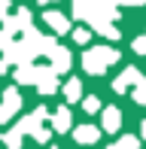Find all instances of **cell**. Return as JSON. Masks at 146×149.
Here are the masks:
<instances>
[{
	"label": "cell",
	"instance_id": "obj_5",
	"mask_svg": "<svg viewBox=\"0 0 146 149\" xmlns=\"http://www.w3.org/2000/svg\"><path fill=\"white\" fill-rule=\"evenodd\" d=\"M46 119H49V113H46V107H37V110L34 113H31V116H24L22 122H18V131H22V134H31V137H34V134L37 131H43V122Z\"/></svg>",
	"mask_w": 146,
	"mask_h": 149
},
{
	"label": "cell",
	"instance_id": "obj_7",
	"mask_svg": "<svg viewBox=\"0 0 146 149\" xmlns=\"http://www.w3.org/2000/svg\"><path fill=\"white\" fill-rule=\"evenodd\" d=\"M34 85H37L40 94H55V91H58V73L52 70V67H40Z\"/></svg>",
	"mask_w": 146,
	"mask_h": 149
},
{
	"label": "cell",
	"instance_id": "obj_1",
	"mask_svg": "<svg viewBox=\"0 0 146 149\" xmlns=\"http://www.w3.org/2000/svg\"><path fill=\"white\" fill-rule=\"evenodd\" d=\"M73 15L82 18L91 31H97L101 24H113L119 15V6L113 0H73Z\"/></svg>",
	"mask_w": 146,
	"mask_h": 149
},
{
	"label": "cell",
	"instance_id": "obj_26",
	"mask_svg": "<svg viewBox=\"0 0 146 149\" xmlns=\"http://www.w3.org/2000/svg\"><path fill=\"white\" fill-rule=\"evenodd\" d=\"M6 43H9V37H6V33L0 31V52H3V46H6Z\"/></svg>",
	"mask_w": 146,
	"mask_h": 149
},
{
	"label": "cell",
	"instance_id": "obj_17",
	"mask_svg": "<svg viewBox=\"0 0 146 149\" xmlns=\"http://www.w3.org/2000/svg\"><path fill=\"white\" fill-rule=\"evenodd\" d=\"M97 33H101V37H107V40H119V28H116V24H101Z\"/></svg>",
	"mask_w": 146,
	"mask_h": 149
},
{
	"label": "cell",
	"instance_id": "obj_11",
	"mask_svg": "<svg viewBox=\"0 0 146 149\" xmlns=\"http://www.w3.org/2000/svg\"><path fill=\"white\" fill-rule=\"evenodd\" d=\"M52 128H55L58 134H64V131H70V125H73V119H70V110L67 107H58L55 113H52Z\"/></svg>",
	"mask_w": 146,
	"mask_h": 149
},
{
	"label": "cell",
	"instance_id": "obj_16",
	"mask_svg": "<svg viewBox=\"0 0 146 149\" xmlns=\"http://www.w3.org/2000/svg\"><path fill=\"white\" fill-rule=\"evenodd\" d=\"M116 149H140V137H134V134H122V140L116 143Z\"/></svg>",
	"mask_w": 146,
	"mask_h": 149
},
{
	"label": "cell",
	"instance_id": "obj_8",
	"mask_svg": "<svg viewBox=\"0 0 146 149\" xmlns=\"http://www.w3.org/2000/svg\"><path fill=\"white\" fill-rule=\"evenodd\" d=\"M49 67L55 73H67L70 70V52L64 49V46H55V49L49 52Z\"/></svg>",
	"mask_w": 146,
	"mask_h": 149
},
{
	"label": "cell",
	"instance_id": "obj_25",
	"mask_svg": "<svg viewBox=\"0 0 146 149\" xmlns=\"http://www.w3.org/2000/svg\"><path fill=\"white\" fill-rule=\"evenodd\" d=\"M0 73H9V61H3V58H0Z\"/></svg>",
	"mask_w": 146,
	"mask_h": 149
},
{
	"label": "cell",
	"instance_id": "obj_10",
	"mask_svg": "<svg viewBox=\"0 0 146 149\" xmlns=\"http://www.w3.org/2000/svg\"><path fill=\"white\" fill-rule=\"evenodd\" d=\"M43 22L49 24L55 33H67V31H70V22H67V15H64V12H55V9L49 12V9H46V12H43Z\"/></svg>",
	"mask_w": 146,
	"mask_h": 149
},
{
	"label": "cell",
	"instance_id": "obj_24",
	"mask_svg": "<svg viewBox=\"0 0 146 149\" xmlns=\"http://www.w3.org/2000/svg\"><path fill=\"white\" fill-rule=\"evenodd\" d=\"M9 6H12V3H9V0H0V18H3V15H6V12H9Z\"/></svg>",
	"mask_w": 146,
	"mask_h": 149
},
{
	"label": "cell",
	"instance_id": "obj_14",
	"mask_svg": "<svg viewBox=\"0 0 146 149\" xmlns=\"http://www.w3.org/2000/svg\"><path fill=\"white\" fill-rule=\"evenodd\" d=\"M22 137H24V134L18 131V128H12V131H6L0 140H3V146H6V149H22Z\"/></svg>",
	"mask_w": 146,
	"mask_h": 149
},
{
	"label": "cell",
	"instance_id": "obj_6",
	"mask_svg": "<svg viewBox=\"0 0 146 149\" xmlns=\"http://www.w3.org/2000/svg\"><path fill=\"white\" fill-rule=\"evenodd\" d=\"M143 79H146V76L137 70V67H125V70H122V76H116V79H113V91H116V94H122V91H128V85H140Z\"/></svg>",
	"mask_w": 146,
	"mask_h": 149
},
{
	"label": "cell",
	"instance_id": "obj_22",
	"mask_svg": "<svg viewBox=\"0 0 146 149\" xmlns=\"http://www.w3.org/2000/svg\"><path fill=\"white\" fill-rule=\"evenodd\" d=\"M116 6H143L146 0H113Z\"/></svg>",
	"mask_w": 146,
	"mask_h": 149
},
{
	"label": "cell",
	"instance_id": "obj_20",
	"mask_svg": "<svg viewBox=\"0 0 146 149\" xmlns=\"http://www.w3.org/2000/svg\"><path fill=\"white\" fill-rule=\"evenodd\" d=\"M73 40H76V43H88V40H91V31L88 28H76V31H73Z\"/></svg>",
	"mask_w": 146,
	"mask_h": 149
},
{
	"label": "cell",
	"instance_id": "obj_21",
	"mask_svg": "<svg viewBox=\"0 0 146 149\" xmlns=\"http://www.w3.org/2000/svg\"><path fill=\"white\" fill-rule=\"evenodd\" d=\"M134 52H140V55H146V33H140V37L134 40Z\"/></svg>",
	"mask_w": 146,
	"mask_h": 149
},
{
	"label": "cell",
	"instance_id": "obj_29",
	"mask_svg": "<svg viewBox=\"0 0 146 149\" xmlns=\"http://www.w3.org/2000/svg\"><path fill=\"white\" fill-rule=\"evenodd\" d=\"M52 149H58V146H52Z\"/></svg>",
	"mask_w": 146,
	"mask_h": 149
},
{
	"label": "cell",
	"instance_id": "obj_23",
	"mask_svg": "<svg viewBox=\"0 0 146 149\" xmlns=\"http://www.w3.org/2000/svg\"><path fill=\"white\" fill-rule=\"evenodd\" d=\"M34 140H37V143H49V131H46V128H43V131H37Z\"/></svg>",
	"mask_w": 146,
	"mask_h": 149
},
{
	"label": "cell",
	"instance_id": "obj_3",
	"mask_svg": "<svg viewBox=\"0 0 146 149\" xmlns=\"http://www.w3.org/2000/svg\"><path fill=\"white\" fill-rule=\"evenodd\" d=\"M28 28H34V15H31V9H18L15 15H3V33L6 37H15V33H24Z\"/></svg>",
	"mask_w": 146,
	"mask_h": 149
},
{
	"label": "cell",
	"instance_id": "obj_13",
	"mask_svg": "<svg viewBox=\"0 0 146 149\" xmlns=\"http://www.w3.org/2000/svg\"><path fill=\"white\" fill-rule=\"evenodd\" d=\"M119 125H122V113H119L116 107H104V131L116 134Z\"/></svg>",
	"mask_w": 146,
	"mask_h": 149
},
{
	"label": "cell",
	"instance_id": "obj_27",
	"mask_svg": "<svg viewBox=\"0 0 146 149\" xmlns=\"http://www.w3.org/2000/svg\"><path fill=\"white\" fill-rule=\"evenodd\" d=\"M140 137L146 140V119H143V125H140Z\"/></svg>",
	"mask_w": 146,
	"mask_h": 149
},
{
	"label": "cell",
	"instance_id": "obj_4",
	"mask_svg": "<svg viewBox=\"0 0 146 149\" xmlns=\"http://www.w3.org/2000/svg\"><path fill=\"white\" fill-rule=\"evenodd\" d=\"M18 107H22V94H18V88H6L3 97H0V125H6V122L15 116Z\"/></svg>",
	"mask_w": 146,
	"mask_h": 149
},
{
	"label": "cell",
	"instance_id": "obj_18",
	"mask_svg": "<svg viewBox=\"0 0 146 149\" xmlns=\"http://www.w3.org/2000/svg\"><path fill=\"white\" fill-rule=\"evenodd\" d=\"M134 100H137L140 107H146V79H143L140 85H134Z\"/></svg>",
	"mask_w": 146,
	"mask_h": 149
},
{
	"label": "cell",
	"instance_id": "obj_19",
	"mask_svg": "<svg viewBox=\"0 0 146 149\" xmlns=\"http://www.w3.org/2000/svg\"><path fill=\"white\" fill-rule=\"evenodd\" d=\"M82 107H85V113H97V110H101V100L91 94V97H85V100H82Z\"/></svg>",
	"mask_w": 146,
	"mask_h": 149
},
{
	"label": "cell",
	"instance_id": "obj_12",
	"mask_svg": "<svg viewBox=\"0 0 146 149\" xmlns=\"http://www.w3.org/2000/svg\"><path fill=\"white\" fill-rule=\"evenodd\" d=\"M37 73H40V64H22V67L15 70V82L34 85V82H37Z\"/></svg>",
	"mask_w": 146,
	"mask_h": 149
},
{
	"label": "cell",
	"instance_id": "obj_28",
	"mask_svg": "<svg viewBox=\"0 0 146 149\" xmlns=\"http://www.w3.org/2000/svg\"><path fill=\"white\" fill-rule=\"evenodd\" d=\"M40 3H46V6H49V3H55V0H40Z\"/></svg>",
	"mask_w": 146,
	"mask_h": 149
},
{
	"label": "cell",
	"instance_id": "obj_9",
	"mask_svg": "<svg viewBox=\"0 0 146 149\" xmlns=\"http://www.w3.org/2000/svg\"><path fill=\"white\" fill-rule=\"evenodd\" d=\"M73 140L82 143V146H91V143L101 140V131H97V125H76L73 128Z\"/></svg>",
	"mask_w": 146,
	"mask_h": 149
},
{
	"label": "cell",
	"instance_id": "obj_2",
	"mask_svg": "<svg viewBox=\"0 0 146 149\" xmlns=\"http://www.w3.org/2000/svg\"><path fill=\"white\" fill-rule=\"evenodd\" d=\"M116 61H119V52L113 49V46H95V49H85L82 67H85V73H91V76H104L107 67L116 64Z\"/></svg>",
	"mask_w": 146,
	"mask_h": 149
},
{
	"label": "cell",
	"instance_id": "obj_15",
	"mask_svg": "<svg viewBox=\"0 0 146 149\" xmlns=\"http://www.w3.org/2000/svg\"><path fill=\"white\" fill-rule=\"evenodd\" d=\"M64 97L67 100H79L82 97V82H79V79H67V82H64Z\"/></svg>",
	"mask_w": 146,
	"mask_h": 149
}]
</instances>
